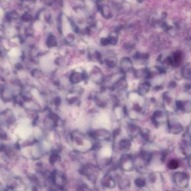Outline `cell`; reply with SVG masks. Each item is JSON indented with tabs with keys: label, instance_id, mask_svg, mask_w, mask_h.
<instances>
[{
	"label": "cell",
	"instance_id": "cell-1",
	"mask_svg": "<svg viewBox=\"0 0 191 191\" xmlns=\"http://www.w3.org/2000/svg\"><path fill=\"white\" fill-rule=\"evenodd\" d=\"M173 179L177 186L181 188H188L189 185L190 178L184 172H177L174 174Z\"/></svg>",
	"mask_w": 191,
	"mask_h": 191
},
{
	"label": "cell",
	"instance_id": "cell-2",
	"mask_svg": "<svg viewBox=\"0 0 191 191\" xmlns=\"http://www.w3.org/2000/svg\"><path fill=\"white\" fill-rule=\"evenodd\" d=\"M118 166L122 171L130 172L134 170L135 164L131 156L129 155H125L120 159Z\"/></svg>",
	"mask_w": 191,
	"mask_h": 191
},
{
	"label": "cell",
	"instance_id": "cell-3",
	"mask_svg": "<svg viewBox=\"0 0 191 191\" xmlns=\"http://www.w3.org/2000/svg\"><path fill=\"white\" fill-rule=\"evenodd\" d=\"M120 70L123 73L129 71L132 68L131 60L129 57H125L122 58L120 61Z\"/></svg>",
	"mask_w": 191,
	"mask_h": 191
},
{
	"label": "cell",
	"instance_id": "cell-4",
	"mask_svg": "<svg viewBox=\"0 0 191 191\" xmlns=\"http://www.w3.org/2000/svg\"><path fill=\"white\" fill-rule=\"evenodd\" d=\"M117 180L119 188L121 190L126 189L130 186V181L127 178L121 175L118 177Z\"/></svg>",
	"mask_w": 191,
	"mask_h": 191
},
{
	"label": "cell",
	"instance_id": "cell-5",
	"mask_svg": "<svg viewBox=\"0 0 191 191\" xmlns=\"http://www.w3.org/2000/svg\"><path fill=\"white\" fill-rule=\"evenodd\" d=\"M149 179L150 181L153 184H155L160 181H162L164 179L162 174L159 172L151 173L149 175Z\"/></svg>",
	"mask_w": 191,
	"mask_h": 191
},
{
	"label": "cell",
	"instance_id": "cell-6",
	"mask_svg": "<svg viewBox=\"0 0 191 191\" xmlns=\"http://www.w3.org/2000/svg\"><path fill=\"white\" fill-rule=\"evenodd\" d=\"M172 58L174 64L175 63L177 66H179L180 65L182 59V53L180 51H176L173 55Z\"/></svg>",
	"mask_w": 191,
	"mask_h": 191
},
{
	"label": "cell",
	"instance_id": "cell-7",
	"mask_svg": "<svg viewBox=\"0 0 191 191\" xmlns=\"http://www.w3.org/2000/svg\"><path fill=\"white\" fill-rule=\"evenodd\" d=\"M182 75L186 78H190L191 76V65L190 63H188L182 68Z\"/></svg>",
	"mask_w": 191,
	"mask_h": 191
},
{
	"label": "cell",
	"instance_id": "cell-8",
	"mask_svg": "<svg viewBox=\"0 0 191 191\" xmlns=\"http://www.w3.org/2000/svg\"><path fill=\"white\" fill-rule=\"evenodd\" d=\"M83 74L78 72H74L71 74L70 79L74 83H77L80 81L83 78Z\"/></svg>",
	"mask_w": 191,
	"mask_h": 191
},
{
	"label": "cell",
	"instance_id": "cell-9",
	"mask_svg": "<svg viewBox=\"0 0 191 191\" xmlns=\"http://www.w3.org/2000/svg\"><path fill=\"white\" fill-rule=\"evenodd\" d=\"M100 10L105 18H111L112 17V14L108 6H104L103 7V6L101 7L100 8Z\"/></svg>",
	"mask_w": 191,
	"mask_h": 191
},
{
	"label": "cell",
	"instance_id": "cell-10",
	"mask_svg": "<svg viewBox=\"0 0 191 191\" xmlns=\"http://www.w3.org/2000/svg\"><path fill=\"white\" fill-rule=\"evenodd\" d=\"M47 44L49 47H54L57 45V41L54 36L51 35L49 36L47 38Z\"/></svg>",
	"mask_w": 191,
	"mask_h": 191
},
{
	"label": "cell",
	"instance_id": "cell-11",
	"mask_svg": "<svg viewBox=\"0 0 191 191\" xmlns=\"http://www.w3.org/2000/svg\"><path fill=\"white\" fill-rule=\"evenodd\" d=\"M105 62L106 65L110 68H113L117 64V60L113 57L109 58L106 59Z\"/></svg>",
	"mask_w": 191,
	"mask_h": 191
},
{
	"label": "cell",
	"instance_id": "cell-12",
	"mask_svg": "<svg viewBox=\"0 0 191 191\" xmlns=\"http://www.w3.org/2000/svg\"><path fill=\"white\" fill-rule=\"evenodd\" d=\"M134 184L137 188H142L146 185V182L145 179L143 178L138 177L135 179L134 181Z\"/></svg>",
	"mask_w": 191,
	"mask_h": 191
},
{
	"label": "cell",
	"instance_id": "cell-13",
	"mask_svg": "<svg viewBox=\"0 0 191 191\" xmlns=\"http://www.w3.org/2000/svg\"><path fill=\"white\" fill-rule=\"evenodd\" d=\"M179 164L177 160H170L168 164V166L170 170H175L179 167Z\"/></svg>",
	"mask_w": 191,
	"mask_h": 191
},
{
	"label": "cell",
	"instance_id": "cell-14",
	"mask_svg": "<svg viewBox=\"0 0 191 191\" xmlns=\"http://www.w3.org/2000/svg\"><path fill=\"white\" fill-rule=\"evenodd\" d=\"M149 57V55L147 53H140L139 52H137L135 55V58L138 60L141 59L142 60H147Z\"/></svg>",
	"mask_w": 191,
	"mask_h": 191
},
{
	"label": "cell",
	"instance_id": "cell-15",
	"mask_svg": "<svg viewBox=\"0 0 191 191\" xmlns=\"http://www.w3.org/2000/svg\"><path fill=\"white\" fill-rule=\"evenodd\" d=\"M110 43L112 45H115L117 44L118 41V38L116 36H111L108 38Z\"/></svg>",
	"mask_w": 191,
	"mask_h": 191
},
{
	"label": "cell",
	"instance_id": "cell-16",
	"mask_svg": "<svg viewBox=\"0 0 191 191\" xmlns=\"http://www.w3.org/2000/svg\"><path fill=\"white\" fill-rule=\"evenodd\" d=\"M134 47V44H131L129 43H124L123 45V48L125 50H129L133 48Z\"/></svg>",
	"mask_w": 191,
	"mask_h": 191
},
{
	"label": "cell",
	"instance_id": "cell-17",
	"mask_svg": "<svg viewBox=\"0 0 191 191\" xmlns=\"http://www.w3.org/2000/svg\"><path fill=\"white\" fill-rule=\"evenodd\" d=\"M162 27L165 31H168L172 28V26L168 25L166 23L164 22L162 24Z\"/></svg>",
	"mask_w": 191,
	"mask_h": 191
},
{
	"label": "cell",
	"instance_id": "cell-18",
	"mask_svg": "<svg viewBox=\"0 0 191 191\" xmlns=\"http://www.w3.org/2000/svg\"><path fill=\"white\" fill-rule=\"evenodd\" d=\"M101 44L103 46H106L110 44L108 38H102L101 40Z\"/></svg>",
	"mask_w": 191,
	"mask_h": 191
},
{
	"label": "cell",
	"instance_id": "cell-19",
	"mask_svg": "<svg viewBox=\"0 0 191 191\" xmlns=\"http://www.w3.org/2000/svg\"><path fill=\"white\" fill-rule=\"evenodd\" d=\"M155 68L158 70V71L160 73L164 74L166 73V70H165V69L164 68L158 66H155Z\"/></svg>",
	"mask_w": 191,
	"mask_h": 191
},
{
	"label": "cell",
	"instance_id": "cell-20",
	"mask_svg": "<svg viewBox=\"0 0 191 191\" xmlns=\"http://www.w3.org/2000/svg\"><path fill=\"white\" fill-rule=\"evenodd\" d=\"M123 27V25H119L118 26L116 27V29H115L116 32H119L122 29Z\"/></svg>",
	"mask_w": 191,
	"mask_h": 191
},
{
	"label": "cell",
	"instance_id": "cell-21",
	"mask_svg": "<svg viewBox=\"0 0 191 191\" xmlns=\"http://www.w3.org/2000/svg\"><path fill=\"white\" fill-rule=\"evenodd\" d=\"M167 14L166 12H163L162 13V17L163 19H165L167 16Z\"/></svg>",
	"mask_w": 191,
	"mask_h": 191
},
{
	"label": "cell",
	"instance_id": "cell-22",
	"mask_svg": "<svg viewBox=\"0 0 191 191\" xmlns=\"http://www.w3.org/2000/svg\"><path fill=\"white\" fill-rule=\"evenodd\" d=\"M162 54H160V55H159L158 56V57H157V61H158V62H161V59H162Z\"/></svg>",
	"mask_w": 191,
	"mask_h": 191
}]
</instances>
